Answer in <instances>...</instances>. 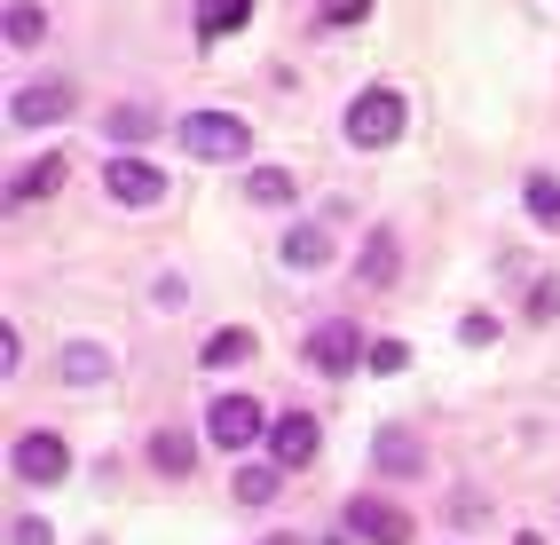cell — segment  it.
<instances>
[{
    "label": "cell",
    "instance_id": "cell-25",
    "mask_svg": "<svg viewBox=\"0 0 560 545\" xmlns=\"http://www.w3.org/2000/svg\"><path fill=\"white\" fill-rule=\"evenodd\" d=\"M402 363H410L402 340H371V372H402Z\"/></svg>",
    "mask_w": 560,
    "mask_h": 545
},
{
    "label": "cell",
    "instance_id": "cell-13",
    "mask_svg": "<svg viewBox=\"0 0 560 545\" xmlns=\"http://www.w3.org/2000/svg\"><path fill=\"white\" fill-rule=\"evenodd\" d=\"M56 372H63L71 387H95V380H110V356H103L95 340H71V348H63V363H56Z\"/></svg>",
    "mask_w": 560,
    "mask_h": 545
},
{
    "label": "cell",
    "instance_id": "cell-15",
    "mask_svg": "<svg viewBox=\"0 0 560 545\" xmlns=\"http://www.w3.org/2000/svg\"><path fill=\"white\" fill-rule=\"evenodd\" d=\"M190 459H198V443L182 427H159L151 434V466H159V475H190Z\"/></svg>",
    "mask_w": 560,
    "mask_h": 545
},
{
    "label": "cell",
    "instance_id": "cell-18",
    "mask_svg": "<svg viewBox=\"0 0 560 545\" xmlns=\"http://www.w3.org/2000/svg\"><path fill=\"white\" fill-rule=\"evenodd\" d=\"M245 198H253V206H292V174H284V166H253V174H245Z\"/></svg>",
    "mask_w": 560,
    "mask_h": 545
},
{
    "label": "cell",
    "instance_id": "cell-19",
    "mask_svg": "<svg viewBox=\"0 0 560 545\" xmlns=\"http://www.w3.org/2000/svg\"><path fill=\"white\" fill-rule=\"evenodd\" d=\"M56 182H63V159H40V166H24V174H16V190H9V206H32V198H48Z\"/></svg>",
    "mask_w": 560,
    "mask_h": 545
},
{
    "label": "cell",
    "instance_id": "cell-10",
    "mask_svg": "<svg viewBox=\"0 0 560 545\" xmlns=\"http://www.w3.org/2000/svg\"><path fill=\"white\" fill-rule=\"evenodd\" d=\"M371 466H380V475H395V483H410L427 466V443L410 427H380V443H371Z\"/></svg>",
    "mask_w": 560,
    "mask_h": 545
},
{
    "label": "cell",
    "instance_id": "cell-6",
    "mask_svg": "<svg viewBox=\"0 0 560 545\" xmlns=\"http://www.w3.org/2000/svg\"><path fill=\"white\" fill-rule=\"evenodd\" d=\"M324 451V427L308 419V411H284V419H269V459L284 466V475H292V466H308Z\"/></svg>",
    "mask_w": 560,
    "mask_h": 545
},
{
    "label": "cell",
    "instance_id": "cell-17",
    "mask_svg": "<svg viewBox=\"0 0 560 545\" xmlns=\"http://www.w3.org/2000/svg\"><path fill=\"white\" fill-rule=\"evenodd\" d=\"M253 16V0H198V40H221V32H237Z\"/></svg>",
    "mask_w": 560,
    "mask_h": 545
},
{
    "label": "cell",
    "instance_id": "cell-22",
    "mask_svg": "<svg viewBox=\"0 0 560 545\" xmlns=\"http://www.w3.org/2000/svg\"><path fill=\"white\" fill-rule=\"evenodd\" d=\"M110 135H119V142L159 135V112H151V103H119V112H110Z\"/></svg>",
    "mask_w": 560,
    "mask_h": 545
},
{
    "label": "cell",
    "instance_id": "cell-8",
    "mask_svg": "<svg viewBox=\"0 0 560 545\" xmlns=\"http://www.w3.org/2000/svg\"><path fill=\"white\" fill-rule=\"evenodd\" d=\"M16 475L24 483H63L71 475V451H63V434H16Z\"/></svg>",
    "mask_w": 560,
    "mask_h": 545
},
{
    "label": "cell",
    "instance_id": "cell-21",
    "mask_svg": "<svg viewBox=\"0 0 560 545\" xmlns=\"http://www.w3.org/2000/svg\"><path fill=\"white\" fill-rule=\"evenodd\" d=\"M48 32V9H32V0H9V48H32Z\"/></svg>",
    "mask_w": 560,
    "mask_h": 545
},
{
    "label": "cell",
    "instance_id": "cell-24",
    "mask_svg": "<svg viewBox=\"0 0 560 545\" xmlns=\"http://www.w3.org/2000/svg\"><path fill=\"white\" fill-rule=\"evenodd\" d=\"M371 16V0H324V32H355Z\"/></svg>",
    "mask_w": 560,
    "mask_h": 545
},
{
    "label": "cell",
    "instance_id": "cell-12",
    "mask_svg": "<svg viewBox=\"0 0 560 545\" xmlns=\"http://www.w3.org/2000/svg\"><path fill=\"white\" fill-rule=\"evenodd\" d=\"M284 262H292V269H324V262H331V230H324V222L284 230Z\"/></svg>",
    "mask_w": 560,
    "mask_h": 545
},
{
    "label": "cell",
    "instance_id": "cell-7",
    "mask_svg": "<svg viewBox=\"0 0 560 545\" xmlns=\"http://www.w3.org/2000/svg\"><path fill=\"white\" fill-rule=\"evenodd\" d=\"M348 530H363L371 545H410L419 522H410L402 506H387V498H348Z\"/></svg>",
    "mask_w": 560,
    "mask_h": 545
},
{
    "label": "cell",
    "instance_id": "cell-5",
    "mask_svg": "<svg viewBox=\"0 0 560 545\" xmlns=\"http://www.w3.org/2000/svg\"><path fill=\"white\" fill-rule=\"evenodd\" d=\"M103 190L119 198V206H166V174L151 166V159H103Z\"/></svg>",
    "mask_w": 560,
    "mask_h": 545
},
{
    "label": "cell",
    "instance_id": "cell-23",
    "mask_svg": "<svg viewBox=\"0 0 560 545\" xmlns=\"http://www.w3.org/2000/svg\"><path fill=\"white\" fill-rule=\"evenodd\" d=\"M560 316V277H537L529 285V324H552Z\"/></svg>",
    "mask_w": 560,
    "mask_h": 545
},
{
    "label": "cell",
    "instance_id": "cell-9",
    "mask_svg": "<svg viewBox=\"0 0 560 545\" xmlns=\"http://www.w3.org/2000/svg\"><path fill=\"white\" fill-rule=\"evenodd\" d=\"M71 112V80H40V88H16V103H9V119L16 127H56Z\"/></svg>",
    "mask_w": 560,
    "mask_h": 545
},
{
    "label": "cell",
    "instance_id": "cell-2",
    "mask_svg": "<svg viewBox=\"0 0 560 545\" xmlns=\"http://www.w3.org/2000/svg\"><path fill=\"white\" fill-rule=\"evenodd\" d=\"M174 142H182L190 159H245V151H253V127H245L237 112H190V119L174 127Z\"/></svg>",
    "mask_w": 560,
    "mask_h": 545
},
{
    "label": "cell",
    "instance_id": "cell-27",
    "mask_svg": "<svg viewBox=\"0 0 560 545\" xmlns=\"http://www.w3.org/2000/svg\"><path fill=\"white\" fill-rule=\"evenodd\" d=\"M458 340H466V348H490V340H498V316H466Z\"/></svg>",
    "mask_w": 560,
    "mask_h": 545
},
{
    "label": "cell",
    "instance_id": "cell-20",
    "mask_svg": "<svg viewBox=\"0 0 560 545\" xmlns=\"http://www.w3.org/2000/svg\"><path fill=\"white\" fill-rule=\"evenodd\" d=\"M277 490H284V466H277V459H269V466H245V475H237V498H245V506H269Z\"/></svg>",
    "mask_w": 560,
    "mask_h": 545
},
{
    "label": "cell",
    "instance_id": "cell-1",
    "mask_svg": "<svg viewBox=\"0 0 560 545\" xmlns=\"http://www.w3.org/2000/svg\"><path fill=\"white\" fill-rule=\"evenodd\" d=\"M402 119H410V103H402V88H363L355 103H348V142L355 151H387V142L402 135Z\"/></svg>",
    "mask_w": 560,
    "mask_h": 545
},
{
    "label": "cell",
    "instance_id": "cell-4",
    "mask_svg": "<svg viewBox=\"0 0 560 545\" xmlns=\"http://www.w3.org/2000/svg\"><path fill=\"white\" fill-rule=\"evenodd\" d=\"M308 363L324 380H348L355 363H371V340L355 333V324H316V333H308Z\"/></svg>",
    "mask_w": 560,
    "mask_h": 545
},
{
    "label": "cell",
    "instance_id": "cell-14",
    "mask_svg": "<svg viewBox=\"0 0 560 545\" xmlns=\"http://www.w3.org/2000/svg\"><path fill=\"white\" fill-rule=\"evenodd\" d=\"M521 198H529V222L560 237V174H529V182H521Z\"/></svg>",
    "mask_w": 560,
    "mask_h": 545
},
{
    "label": "cell",
    "instance_id": "cell-26",
    "mask_svg": "<svg viewBox=\"0 0 560 545\" xmlns=\"http://www.w3.org/2000/svg\"><path fill=\"white\" fill-rule=\"evenodd\" d=\"M9 530H16V537H9V545H56V530H48V522H40V514H24V522H9Z\"/></svg>",
    "mask_w": 560,
    "mask_h": 545
},
{
    "label": "cell",
    "instance_id": "cell-3",
    "mask_svg": "<svg viewBox=\"0 0 560 545\" xmlns=\"http://www.w3.org/2000/svg\"><path fill=\"white\" fill-rule=\"evenodd\" d=\"M260 434H269L260 395H221V404H206V443H213V451H253Z\"/></svg>",
    "mask_w": 560,
    "mask_h": 545
},
{
    "label": "cell",
    "instance_id": "cell-28",
    "mask_svg": "<svg viewBox=\"0 0 560 545\" xmlns=\"http://www.w3.org/2000/svg\"><path fill=\"white\" fill-rule=\"evenodd\" d=\"M260 545H301V537H260Z\"/></svg>",
    "mask_w": 560,
    "mask_h": 545
},
{
    "label": "cell",
    "instance_id": "cell-11",
    "mask_svg": "<svg viewBox=\"0 0 560 545\" xmlns=\"http://www.w3.org/2000/svg\"><path fill=\"white\" fill-rule=\"evenodd\" d=\"M395 269H402V245H395V230L380 222V230L363 237V253H355V277H363V285H380V293H387V285H395Z\"/></svg>",
    "mask_w": 560,
    "mask_h": 545
},
{
    "label": "cell",
    "instance_id": "cell-16",
    "mask_svg": "<svg viewBox=\"0 0 560 545\" xmlns=\"http://www.w3.org/2000/svg\"><path fill=\"white\" fill-rule=\"evenodd\" d=\"M245 356H253V333H245V324H221L198 363H206V372H230V363H245Z\"/></svg>",
    "mask_w": 560,
    "mask_h": 545
}]
</instances>
